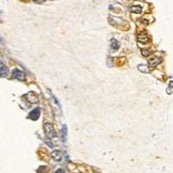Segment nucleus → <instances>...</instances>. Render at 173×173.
<instances>
[{
    "label": "nucleus",
    "mask_w": 173,
    "mask_h": 173,
    "mask_svg": "<svg viewBox=\"0 0 173 173\" xmlns=\"http://www.w3.org/2000/svg\"><path fill=\"white\" fill-rule=\"evenodd\" d=\"M44 129H45V134L48 138H55V137H57V134L55 132V129H53V126L50 123H46L44 125Z\"/></svg>",
    "instance_id": "1"
},
{
    "label": "nucleus",
    "mask_w": 173,
    "mask_h": 173,
    "mask_svg": "<svg viewBox=\"0 0 173 173\" xmlns=\"http://www.w3.org/2000/svg\"><path fill=\"white\" fill-rule=\"evenodd\" d=\"M12 75H13V78L18 79V80H25V78H26L25 73L21 72V71H19V70H14L13 73H12Z\"/></svg>",
    "instance_id": "2"
},
{
    "label": "nucleus",
    "mask_w": 173,
    "mask_h": 173,
    "mask_svg": "<svg viewBox=\"0 0 173 173\" xmlns=\"http://www.w3.org/2000/svg\"><path fill=\"white\" fill-rule=\"evenodd\" d=\"M40 113H41V109L38 107V108L33 109L30 113H29V119H31V120H33V121L38 120V119L40 118Z\"/></svg>",
    "instance_id": "3"
},
{
    "label": "nucleus",
    "mask_w": 173,
    "mask_h": 173,
    "mask_svg": "<svg viewBox=\"0 0 173 173\" xmlns=\"http://www.w3.org/2000/svg\"><path fill=\"white\" fill-rule=\"evenodd\" d=\"M138 41L140 42V43H144L145 44V43H148L150 39H148V35L145 32H141L138 35Z\"/></svg>",
    "instance_id": "4"
},
{
    "label": "nucleus",
    "mask_w": 173,
    "mask_h": 173,
    "mask_svg": "<svg viewBox=\"0 0 173 173\" xmlns=\"http://www.w3.org/2000/svg\"><path fill=\"white\" fill-rule=\"evenodd\" d=\"M160 62H162V59H160V58L150 59V60H148V66H150V67H156Z\"/></svg>",
    "instance_id": "5"
},
{
    "label": "nucleus",
    "mask_w": 173,
    "mask_h": 173,
    "mask_svg": "<svg viewBox=\"0 0 173 173\" xmlns=\"http://www.w3.org/2000/svg\"><path fill=\"white\" fill-rule=\"evenodd\" d=\"M51 157H52L53 160H56V162H60V160L62 159V152L59 151V150L53 151L51 153Z\"/></svg>",
    "instance_id": "6"
},
{
    "label": "nucleus",
    "mask_w": 173,
    "mask_h": 173,
    "mask_svg": "<svg viewBox=\"0 0 173 173\" xmlns=\"http://www.w3.org/2000/svg\"><path fill=\"white\" fill-rule=\"evenodd\" d=\"M8 75V68L5 67L3 62L0 61V77H5Z\"/></svg>",
    "instance_id": "7"
},
{
    "label": "nucleus",
    "mask_w": 173,
    "mask_h": 173,
    "mask_svg": "<svg viewBox=\"0 0 173 173\" xmlns=\"http://www.w3.org/2000/svg\"><path fill=\"white\" fill-rule=\"evenodd\" d=\"M66 134H67V128L64 125V126H62V129H61V140L63 142L66 141Z\"/></svg>",
    "instance_id": "8"
},
{
    "label": "nucleus",
    "mask_w": 173,
    "mask_h": 173,
    "mask_svg": "<svg viewBox=\"0 0 173 173\" xmlns=\"http://www.w3.org/2000/svg\"><path fill=\"white\" fill-rule=\"evenodd\" d=\"M130 11H132L133 13H137V14H139V13H141L142 8H141V7H139V5H133V7H130Z\"/></svg>",
    "instance_id": "9"
},
{
    "label": "nucleus",
    "mask_w": 173,
    "mask_h": 173,
    "mask_svg": "<svg viewBox=\"0 0 173 173\" xmlns=\"http://www.w3.org/2000/svg\"><path fill=\"white\" fill-rule=\"evenodd\" d=\"M138 70L140 72H143V73H148V72H150V68H147L146 65H139Z\"/></svg>",
    "instance_id": "10"
},
{
    "label": "nucleus",
    "mask_w": 173,
    "mask_h": 173,
    "mask_svg": "<svg viewBox=\"0 0 173 173\" xmlns=\"http://www.w3.org/2000/svg\"><path fill=\"white\" fill-rule=\"evenodd\" d=\"M111 48L113 50H117L119 48V43L116 41V40H111Z\"/></svg>",
    "instance_id": "11"
},
{
    "label": "nucleus",
    "mask_w": 173,
    "mask_h": 173,
    "mask_svg": "<svg viewBox=\"0 0 173 173\" xmlns=\"http://www.w3.org/2000/svg\"><path fill=\"white\" fill-rule=\"evenodd\" d=\"M141 52H142V56H144V57H148L151 55V50H148V49H143Z\"/></svg>",
    "instance_id": "12"
},
{
    "label": "nucleus",
    "mask_w": 173,
    "mask_h": 173,
    "mask_svg": "<svg viewBox=\"0 0 173 173\" xmlns=\"http://www.w3.org/2000/svg\"><path fill=\"white\" fill-rule=\"evenodd\" d=\"M33 1H34L35 3H43V2L46 1V0H33Z\"/></svg>",
    "instance_id": "13"
},
{
    "label": "nucleus",
    "mask_w": 173,
    "mask_h": 173,
    "mask_svg": "<svg viewBox=\"0 0 173 173\" xmlns=\"http://www.w3.org/2000/svg\"><path fill=\"white\" fill-rule=\"evenodd\" d=\"M46 143H47V144H48L50 147H52V146H53V144H52V142H51V141H48V140H47V141H46Z\"/></svg>",
    "instance_id": "14"
},
{
    "label": "nucleus",
    "mask_w": 173,
    "mask_h": 173,
    "mask_svg": "<svg viewBox=\"0 0 173 173\" xmlns=\"http://www.w3.org/2000/svg\"><path fill=\"white\" fill-rule=\"evenodd\" d=\"M45 169H46V168H45V167H41V168H39L38 172H43V171H44Z\"/></svg>",
    "instance_id": "15"
},
{
    "label": "nucleus",
    "mask_w": 173,
    "mask_h": 173,
    "mask_svg": "<svg viewBox=\"0 0 173 173\" xmlns=\"http://www.w3.org/2000/svg\"><path fill=\"white\" fill-rule=\"evenodd\" d=\"M57 172H65V171L62 170V169H59V170H57Z\"/></svg>",
    "instance_id": "16"
}]
</instances>
